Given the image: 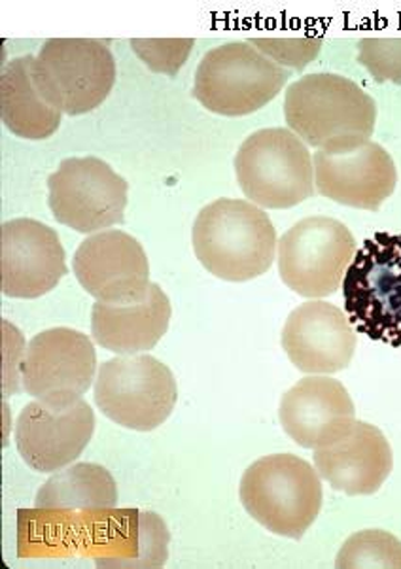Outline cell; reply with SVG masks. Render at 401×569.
I'll return each instance as SVG.
<instances>
[{"label": "cell", "instance_id": "obj_1", "mask_svg": "<svg viewBox=\"0 0 401 569\" xmlns=\"http://www.w3.org/2000/svg\"><path fill=\"white\" fill-rule=\"evenodd\" d=\"M191 241L201 266L228 282H249L265 274L279 248L268 212L242 199L207 204L196 218Z\"/></svg>", "mask_w": 401, "mask_h": 569}, {"label": "cell", "instance_id": "obj_26", "mask_svg": "<svg viewBox=\"0 0 401 569\" xmlns=\"http://www.w3.org/2000/svg\"><path fill=\"white\" fill-rule=\"evenodd\" d=\"M250 44L265 53L274 63L288 64L292 69H303L319 56L322 48L320 39H254Z\"/></svg>", "mask_w": 401, "mask_h": 569}, {"label": "cell", "instance_id": "obj_20", "mask_svg": "<svg viewBox=\"0 0 401 569\" xmlns=\"http://www.w3.org/2000/svg\"><path fill=\"white\" fill-rule=\"evenodd\" d=\"M171 315L166 291L152 282L142 298L97 301L91 310V333L97 345L114 355H147L166 336Z\"/></svg>", "mask_w": 401, "mask_h": 569}, {"label": "cell", "instance_id": "obj_3", "mask_svg": "<svg viewBox=\"0 0 401 569\" xmlns=\"http://www.w3.org/2000/svg\"><path fill=\"white\" fill-rule=\"evenodd\" d=\"M284 118L305 144L320 150L333 140L370 139L375 131L377 102L349 78L317 72L287 89Z\"/></svg>", "mask_w": 401, "mask_h": 569}, {"label": "cell", "instance_id": "obj_7", "mask_svg": "<svg viewBox=\"0 0 401 569\" xmlns=\"http://www.w3.org/2000/svg\"><path fill=\"white\" fill-rule=\"evenodd\" d=\"M93 399L102 415L116 425L152 431L171 417L179 387L171 369L153 356H121L102 363Z\"/></svg>", "mask_w": 401, "mask_h": 569}, {"label": "cell", "instance_id": "obj_18", "mask_svg": "<svg viewBox=\"0 0 401 569\" xmlns=\"http://www.w3.org/2000/svg\"><path fill=\"white\" fill-rule=\"evenodd\" d=\"M169 530L153 512L102 509L86 557L99 568H161L169 557Z\"/></svg>", "mask_w": 401, "mask_h": 569}, {"label": "cell", "instance_id": "obj_17", "mask_svg": "<svg viewBox=\"0 0 401 569\" xmlns=\"http://www.w3.org/2000/svg\"><path fill=\"white\" fill-rule=\"evenodd\" d=\"M279 418L293 443L303 449H320L351 428L357 409L339 380L311 375L282 396Z\"/></svg>", "mask_w": 401, "mask_h": 569}, {"label": "cell", "instance_id": "obj_23", "mask_svg": "<svg viewBox=\"0 0 401 569\" xmlns=\"http://www.w3.org/2000/svg\"><path fill=\"white\" fill-rule=\"evenodd\" d=\"M335 566L339 569H401V541L389 531H358L344 541Z\"/></svg>", "mask_w": 401, "mask_h": 569}, {"label": "cell", "instance_id": "obj_16", "mask_svg": "<svg viewBox=\"0 0 401 569\" xmlns=\"http://www.w3.org/2000/svg\"><path fill=\"white\" fill-rule=\"evenodd\" d=\"M281 342L293 367L303 373L333 375L351 366L357 329L335 305L307 301L290 312Z\"/></svg>", "mask_w": 401, "mask_h": 569}, {"label": "cell", "instance_id": "obj_24", "mask_svg": "<svg viewBox=\"0 0 401 569\" xmlns=\"http://www.w3.org/2000/svg\"><path fill=\"white\" fill-rule=\"evenodd\" d=\"M358 63L370 70L377 82L401 83V39H362Z\"/></svg>", "mask_w": 401, "mask_h": 569}, {"label": "cell", "instance_id": "obj_12", "mask_svg": "<svg viewBox=\"0 0 401 569\" xmlns=\"http://www.w3.org/2000/svg\"><path fill=\"white\" fill-rule=\"evenodd\" d=\"M20 369L26 393L50 403H71L93 385L96 347L77 329H46L32 337Z\"/></svg>", "mask_w": 401, "mask_h": 569}, {"label": "cell", "instance_id": "obj_25", "mask_svg": "<svg viewBox=\"0 0 401 569\" xmlns=\"http://www.w3.org/2000/svg\"><path fill=\"white\" fill-rule=\"evenodd\" d=\"M131 48L137 51L142 63H147L153 72L177 74L186 63L188 53L193 48V40H131Z\"/></svg>", "mask_w": 401, "mask_h": 569}, {"label": "cell", "instance_id": "obj_15", "mask_svg": "<svg viewBox=\"0 0 401 569\" xmlns=\"http://www.w3.org/2000/svg\"><path fill=\"white\" fill-rule=\"evenodd\" d=\"M72 271L83 290L104 303L142 298L152 284L144 248L120 229L86 239L74 253Z\"/></svg>", "mask_w": 401, "mask_h": 569}, {"label": "cell", "instance_id": "obj_13", "mask_svg": "<svg viewBox=\"0 0 401 569\" xmlns=\"http://www.w3.org/2000/svg\"><path fill=\"white\" fill-rule=\"evenodd\" d=\"M96 412L88 401L50 403L34 399L16 422V445L23 462L39 473L71 466L90 445Z\"/></svg>", "mask_w": 401, "mask_h": 569}, {"label": "cell", "instance_id": "obj_6", "mask_svg": "<svg viewBox=\"0 0 401 569\" xmlns=\"http://www.w3.org/2000/svg\"><path fill=\"white\" fill-rule=\"evenodd\" d=\"M290 72L250 42H228L201 59L193 97L214 114L239 118L258 112L287 86Z\"/></svg>", "mask_w": 401, "mask_h": 569}, {"label": "cell", "instance_id": "obj_22", "mask_svg": "<svg viewBox=\"0 0 401 569\" xmlns=\"http://www.w3.org/2000/svg\"><path fill=\"white\" fill-rule=\"evenodd\" d=\"M118 506V487L109 469L97 463H74L59 469L40 488L34 507L69 509V511H99Z\"/></svg>", "mask_w": 401, "mask_h": 569}, {"label": "cell", "instance_id": "obj_11", "mask_svg": "<svg viewBox=\"0 0 401 569\" xmlns=\"http://www.w3.org/2000/svg\"><path fill=\"white\" fill-rule=\"evenodd\" d=\"M312 163L320 196L352 209L375 212L398 183L392 156L365 137L333 140L314 153Z\"/></svg>", "mask_w": 401, "mask_h": 569}, {"label": "cell", "instance_id": "obj_14", "mask_svg": "<svg viewBox=\"0 0 401 569\" xmlns=\"http://www.w3.org/2000/svg\"><path fill=\"white\" fill-rule=\"evenodd\" d=\"M69 272L59 234L31 218L0 226V290L8 298L37 299Z\"/></svg>", "mask_w": 401, "mask_h": 569}, {"label": "cell", "instance_id": "obj_9", "mask_svg": "<svg viewBox=\"0 0 401 569\" xmlns=\"http://www.w3.org/2000/svg\"><path fill=\"white\" fill-rule=\"evenodd\" d=\"M40 88L69 116L88 114L107 101L116 83V59L96 39H50L34 61Z\"/></svg>", "mask_w": 401, "mask_h": 569}, {"label": "cell", "instance_id": "obj_5", "mask_svg": "<svg viewBox=\"0 0 401 569\" xmlns=\"http://www.w3.org/2000/svg\"><path fill=\"white\" fill-rule=\"evenodd\" d=\"M352 326L373 341L401 347V233L363 242L343 282Z\"/></svg>", "mask_w": 401, "mask_h": 569}, {"label": "cell", "instance_id": "obj_19", "mask_svg": "<svg viewBox=\"0 0 401 569\" xmlns=\"http://www.w3.org/2000/svg\"><path fill=\"white\" fill-rule=\"evenodd\" d=\"M394 456L379 428L354 420L335 441L314 449V468L330 487L347 496H371L389 479Z\"/></svg>", "mask_w": 401, "mask_h": 569}, {"label": "cell", "instance_id": "obj_2", "mask_svg": "<svg viewBox=\"0 0 401 569\" xmlns=\"http://www.w3.org/2000/svg\"><path fill=\"white\" fill-rule=\"evenodd\" d=\"M239 496L252 519L290 539L305 536L324 501L317 469L295 455L255 460L242 475Z\"/></svg>", "mask_w": 401, "mask_h": 569}, {"label": "cell", "instance_id": "obj_10", "mask_svg": "<svg viewBox=\"0 0 401 569\" xmlns=\"http://www.w3.org/2000/svg\"><path fill=\"white\" fill-rule=\"evenodd\" d=\"M48 190L53 218L78 233H101L126 220L128 180L102 159H63Z\"/></svg>", "mask_w": 401, "mask_h": 569}, {"label": "cell", "instance_id": "obj_8", "mask_svg": "<svg viewBox=\"0 0 401 569\" xmlns=\"http://www.w3.org/2000/svg\"><path fill=\"white\" fill-rule=\"evenodd\" d=\"M357 252L354 234L344 223L311 216L282 234L277 248L279 274L301 298H328L343 286Z\"/></svg>", "mask_w": 401, "mask_h": 569}, {"label": "cell", "instance_id": "obj_21", "mask_svg": "<svg viewBox=\"0 0 401 569\" xmlns=\"http://www.w3.org/2000/svg\"><path fill=\"white\" fill-rule=\"evenodd\" d=\"M37 58L26 56L4 64L0 77L2 123L21 139L44 140L58 133L63 112L40 88L34 72Z\"/></svg>", "mask_w": 401, "mask_h": 569}, {"label": "cell", "instance_id": "obj_4", "mask_svg": "<svg viewBox=\"0 0 401 569\" xmlns=\"http://www.w3.org/2000/svg\"><path fill=\"white\" fill-rule=\"evenodd\" d=\"M237 182L250 203L292 209L314 196V163L292 129L271 127L250 134L235 156Z\"/></svg>", "mask_w": 401, "mask_h": 569}]
</instances>
